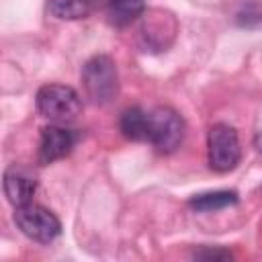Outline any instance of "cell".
<instances>
[{"label":"cell","mask_w":262,"mask_h":262,"mask_svg":"<svg viewBox=\"0 0 262 262\" xmlns=\"http://www.w3.org/2000/svg\"><path fill=\"white\" fill-rule=\"evenodd\" d=\"M84 94L94 104H108L119 92L117 66L108 55H94L82 68Z\"/></svg>","instance_id":"obj_1"},{"label":"cell","mask_w":262,"mask_h":262,"mask_svg":"<svg viewBox=\"0 0 262 262\" xmlns=\"http://www.w3.org/2000/svg\"><path fill=\"white\" fill-rule=\"evenodd\" d=\"M37 111L55 123L74 121L82 111L80 94L66 84H45L37 92Z\"/></svg>","instance_id":"obj_2"},{"label":"cell","mask_w":262,"mask_h":262,"mask_svg":"<svg viewBox=\"0 0 262 262\" xmlns=\"http://www.w3.org/2000/svg\"><path fill=\"white\" fill-rule=\"evenodd\" d=\"M184 137V119L170 106H156L147 113V137L160 154L174 151Z\"/></svg>","instance_id":"obj_3"},{"label":"cell","mask_w":262,"mask_h":262,"mask_svg":"<svg viewBox=\"0 0 262 262\" xmlns=\"http://www.w3.org/2000/svg\"><path fill=\"white\" fill-rule=\"evenodd\" d=\"M242 145L237 131L227 123H217L207 135V160L215 172H229L239 164Z\"/></svg>","instance_id":"obj_4"},{"label":"cell","mask_w":262,"mask_h":262,"mask_svg":"<svg viewBox=\"0 0 262 262\" xmlns=\"http://www.w3.org/2000/svg\"><path fill=\"white\" fill-rule=\"evenodd\" d=\"M14 223L29 239L39 242V244L53 242L61 231L59 219L47 207L37 205V203L14 207Z\"/></svg>","instance_id":"obj_5"},{"label":"cell","mask_w":262,"mask_h":262,"mask_svg":"<svg viewBox=\"0 0 262 262\" xmlns=\"http://www.w3.org/2000/svg\"><path fill=\"white\" fill-rule=\"evenodd\" d=\"M2 186H4V194H6L8 203L14 207H20V205L31 203V199L37 190V180L29 168L18 166V164H10L4 170Z\"/></svg>","instance_id":"obj_6"},{"label":"cell","mask_w":262,"mask_h":262,"mask_svg":"<svg viewBox=\"0 0 262 262\" xmlns=\"http://www.w3.org/2000/svg\"><path fill=\"white\" fill-rule=\"evenodd\" d=\"M74 147V133L66 127L59 125H49L41 129V137H39V164H51L55 160H61L63 156L70 154V149Z\"/></svg>","instance_id":"obj_7"},{"label":"cell","mask_w":262,"mask_h":262,"mask_svg":"<svg viewBox=\"0 0 262 262\" xmlns=\"http://www.w3.org/2000/svg\"><path fill=\"white\" fill-rule=\"evenodd\" d=\"M104 4H106L108 20L115 27H127L145 10L143 0H104Z\"/></svg>","instance_id":"obj_8"},{"label":"cell","mask_w":262,"mask_h":262,"mask_svg":"<svg viewBox=\"0 0 262 262\" xmlns=\"http://www.w3.org/2000/svg\"><path fill=\"white\" fill-rule=\"evenodd\" d=\"M237 203V192L235 190H209V192H201L188 199V207H192L194 211L201 213H209V211H219L225 207H231Z\"/></svg>","instance_id":"obj_9"},{"label":"cell","mask_w":262,"mask_h":262,"mask_svg":"<svg viewBox=\"0 0 262 262\" xmlns=\"http://www.w3.org/2000/svg\"><path fill=\"white\" fill-rule=\"evenodd\" d=\"M121 133L133 141H145L147 137V111L141 106H129L121 113Z\"/></svg>","instance_id":"obj_10"},{"label":"cell","mask_w":262,"mask_h":262,"mask_svg":"<svg viewBox=\"0 0 262 262\" xmlns=\"http://www.w3.org/2000/svg\"><path fill=\"white\" fill-rule=\"evenodd\" d=\"M47 10L57 20H80L90 14L88 0H49Z\"/></svg>","instance_id":"obj_11"},{"label":"cell","mask_w":262,"mask_h":262,"mask_svg":"<svg viewBox=\"0 0 262 262\" xmlns=\"http://www.w3.org/2000/svg\"><path fill=\"white\" fill-rule=\"evenodd\" d=\"M235 23L246 29L262 25V4L260 2H244L235 12Z\"/></svg>","instance_id":"obj_12"},{"label":"cell","mask_w":262,"mask_h":262,"mask_svg":"<svg viewBox=\"0 0 262 262\" xmlns=\"http://www.w3.org/2000/svg\"><path fill=\"white\" fill-rule=\"evenodd\" d=\"M194 258H203V260H231V252L227 250H209V248H203L199 252H194Z\"/></svg>","instance_id":"obj_13"},{"label":"cell","mask_w":262,"mask_h":262,"mask_svg":"<svg viewBox=\"0 0 262 262\" xmlns=\"http://www.w3.org/2000/svg\"><path fill=\"white\" fill-rule=\"evenodd\" d=\"M254 145H256L258 151H262V131H258V135L254 137Z\"/></svg>","instance_id":"obj_14"}]
</instances>
